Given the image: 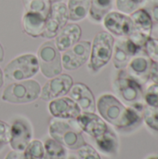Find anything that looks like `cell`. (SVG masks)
<instances>
[{"label": "cell", "mask_w": 158, "mask_h": 159, "mask_svg": "<svg viewBox=\"0 0 158 159\" xmlns=\"http://www.w3.org/2000/svg\"><path fill=\"white\" fill-rule=\"evenodd\" d=\"M144 0H116V7L118 11L125 14H131L142 7Z\"/></svg>", "instance_id": "29"}, {"label": "cell", "mask_w": 158, "mask_h": 159, "mask_svg": "<svg viewBox=\"0 0 158 159\" xmlns=\"http://www.w3.org/2000/svg\"><path fill=\"white\" fill-rule=\"evenodd\" d=\"M142 121H144L149 129L158 132V107L145 105L142 110Z\"/></svg>", "instance_id": "26"}, {"label": "cell", "mask_w": 158, "mask_h": 159, "mask_svg": "<svg viewBox=\"0 0 158 159\" xmlns=\"http://www.w3.org/2000/svg\"><path fill=\"white\" fill-rule=\"evenodd\" d=\"M115 45L114 36L105 31L100 32L94 37L90 50V61L88 68L93 73L99 72L108 64L112 59Z\"/></svg>", "instance_id": "2"}, {"label": "cell", "mask_w": 158, "mask_h": 159, "mask_svg": "<svg viewBox=\"0 0 158 159\" xmlns=\"http://www.w3.org/2000/svg\"><path fill=\"white\" fill-rule=\"evenodd\" d=\"M39 70L47 77L52 78L61 74L62 64L60 51L52 41L45 42L37 51Z\"/></svg>", "instance_id": "7"}, {"label": "cell", "mask_w": 158, "mask_h": 159, "mask_svg": "<svg viewBox=\"0 0 158 159\" xmlns=\"http://www.w3.org/2000/svg\"><path fill=\"white\" fill-rule=\"evenodd\" d=\"M90 0H69L68 13L69 20L78 21L83 20L88 13Z\"/></svg>", "instance_id": "23"}, {"label": "cell", "mask_w": 158, "mask_h": 159, "mask_svg": "<svg viewBox=\"0 0 158 159\" xmlns=\"http://www.w3.org/2000/svg\"><path fill=\"white\" fill-rule=\"evenodd\" d=\"M70 95L81 110L86 113H94L96 110L95 98L90 89L83 83L73 85Z\"/></svg>", "instance_id": "16"}, {"label": "cell", "mask_w": 158, "mask_h": 159, "mask_svg": "<svg viewBox=\"0 0 158 159\" xmlns=\"http://www.w3.org/2000/svg\"><path fill=\"white\" fill-rule=\"evenodd\" d=\"M69 20L68 7L63 2H56L51 5L50 11L46 19V26L43 37L53 38L67 24Z\"/></svg>", "instance_id": "8"}, {"label": "cell", "mask_w": 158, "mask_h": 159, "mask_svg": "<svg viewBox=\"0 0 158 159\" xmlns=\"http://www.w3.org/2000/svg\"><path fill=\"white\" fill-rule=\"evenodd\" d=\"M144 50L152 61L158 62V38L151 36L145 45Z\"/></svg>", "instance_id": "31"}, {"label": "cell", "mask_w": 158, "mask_h": 159, "mask_svg": "<svg viewBox=\"0 0 158 159\" xmlns=\"http://www.w3.org/2000/svg\"><path fill=\"white\" fill-rule=\"evenodd\" d=\"M73 85V78L69 75L61 74L45 84L41 89L40 97L44 101H52L68 94Z\"/></svg>", "instance_id": "11"}, {"label": "cell", "mask_w": 158, "mask_h": 159, "mask_svg": "<svg viewBox=\"0 0 158 159\" xmlns=\"http://www.w3.org/2000/svg\"><path fill=\"white\" fill-rule=\"evenodd\" d=\"M76 122L84 132L94 139L103 134L109 129L106 122L94 113L84 112L80 114L76 118Z\"/></svg>", "instance_id": "15"}, {"label": "cell", "mask_w": 158, "mask_h": 159, "mask_svg": "<svg viewBox=\"0 0 158 159\" xmlns=\"http://www.w3.org/2000/svg\"><path fill=\"white\" fill-rule=\"evenodd\" d=\"M45 156L44 159H66L65 147L55 140L47 139L44 144Z\"/></svg>", "instance_id": "24"}, {"label": "cell", "mask_w": 158, "mask_h": 159, "mask_svg": "<svg viewBox=\"0 0 158 159\" xmlns=\"http://www.w3.org/2000/svg\"><path fill=\"white\" fill-rule=\"evenodd\" d=\"M32 129L24 119H16L10 126L9 144L14 151H24L32 139Z\"/></svg>", "instance_id": "13"}, {"label": "cell", "mask_w": 158, "mask_h": 159, "mask_svg": "<svg viewBox=\"0 0 158 159\" xmlns=\"http://www.w3.org/2000/svg\"><path fill=\"white\" fill-rule=\"evenodd\" d=\"M133 23V30L142 34L147 37L152 36L154 22L148 13L142 7L129 14Z\"/></svg>", "instance_id": "19"}, {"label": "cell", "mask_w": 158, "mask_h": 159, "mask_svg": "<svg viewBox=\"0 0 158 159\" xmlns=\"http://www.w3.org/2000/svg\"><path fill=\"white\" fill-rule=\"evenodd\" d=\"M96 107L103 120L120 130H129L142 124L145 103L139 102L127 106L115 96L103 94L99 98Z\"/></svg>", "instance_id": "1"}, {"label": "cell", "mask_w": 158, "mask_h": 159, "mask_svg": "<svg viewBox=\"0 0 158 159\" xmlns=\"http://www.w3.org/2000/svg\"><path fill=\"white\" fill-rule=\"evenodd\" d=\"M156 157H157V159H158V154H156Z\"/></svg>", "instance_id": "41"}, {"label": "cell", "mask_w": 158, "mask_h": 159, "mask_svg": "<svg viewBox=\"0 0 158 159\" xmlns=\"http://www.w3.org/2000/svg\"><path fill=\"white\" fill-rule=\"evenodd\" d=\"M10 139V126L0 120V143L7 144Z\"/></svg>", "instance_id": "33"}, {"label": "cell", "mask_w": 158, "mask_h": 159, "mask_svg": "<svg viewBox=\"0 0 158 159\" xmlns=\"http://www.w3.org/2000/svg\"><path fill=\"white\" fill-rule=\"evenodd\" d=\"M48 110L52 116L61 119H76L81 114V109L70 98H57L50 102Z\"/></svg>", "instance_id": "14"}, {"label": "cell", "mask_w": 158, "mask_h": 159, "mask_svg": "<svg viewBox=\"0 0 158 159\" xmlns=\"http://www.w3.org/2000/svg\"><path fill=\"white\" fill-rule=\"evenodd\" d=\"M152 60L145 53L142 52L133 56L126 67L127 73L141 85L146 84L149 81Z\"/></svg>", "instance_id": "12"}, {"label": "cell", "mask_w": 158, "mask_h": 159, "mask_svg": "<svg viewBox=\"0 0 158 159\" xmlns=\"http://www.w3.org/2000/svg\"><path fill=\"white\" fill-rule=\"evenodd\" d=\"M149 80L152 81V83L158 84V62L152 61L151 64V70L149 75Z\"/></svg>", "instance_id": "34"}, {"label": "cell", "mask_w": 158, "mask_h": 159, "mask_svg": "<svg viewBox=\"0 0 158 159\" xmlns=\"http://www.w3.org/2000/svg\"><path fill=\"white\" fill-rule=\"evenodd\" d=\"M141 7L148 13L154 23L158 24V0H144Z\"/></svg>", "instance_id": "30"}, {"label": "cell", "mask_w": 158, "mask_h": 159, "mask_svg": "<svg viewBox=\"0 0 158 159\" xmlns=\"http://www.w3.org/2000/svg\"><path fill=\"white\" fill-rule=\"evenodd\" d=\"M112 58L115 69L117 70L126 69L130 59L132 58V55L130 54V52L129 51L126 46L124 37H120L118 40H116V42L115 41Z\"/></svg>", "instance_id": "21"}, {"label": "cell", "mask_w": 158, "mask_h": 159, "mask_svg": "<svg viewBox=\"0 0 158 159\" xmlns=\"http://www.w3.org/2000/svg\"><path fill=\"white\" fill-rule=\"evenodd\" d=\"M48 131L53 140L71 150H78L86 143L81 131L64 121L52 120Z\"/></svg>", "instance_id": "5"}, {"label": "cell", "mask_w": 158, "mask_h": 159, "mask_svg": "<svg viewBox=\"0 0 158 159\" xmlns=\"http://www.w3.org/2000/svg\"><path fill=\"white\" fill-rule=\"evenodd\" d=\"M81 28L78 24H66L56 36V47L59 51H65L75 45L81 37Z\"/></svg>", "instance_id": "17"}, {"label": "cell", "mask_w": 158, "mask_h": 159, "mask_svg": "<svg viewBox=\"0 0 158 159\" xmlns=\"http://www.w3.org/2000/svg\"><path fill=\"white\" fill-rule=\"evenodd\" d=\"M114 89L117 96L129 105L143 102V88L139 82L132 78L126 69L119 70L114 81Z\"/></svg>", "instance_id": "6"}, {"label": "cell", "mask_w": 158, "mask_h": 159, "mask_svg": "<svg viewBox=\"0 0 158 159\" xmlns=\"http://www.w3.org/2000/svg\"><path fill=\"white\" fill-rule=\"evenodd\" d=\"M4 48H3V47H2V45L0 44V61H3V60H4Z\"/></svg>", "instance_id": "36"}, {"label": "cell", "mask_w": 158, "mask_h": 159, "mask_svg": "<svg viewBox=\"0 0 158 159\" xmlns=\"http://www.w3.org/2000/svg\"><path fill=\"white\" fill-rule=\"evenodd\" d=\"M78 158L79 159H102L98 152L89 144L85 143L82 147L78 149Z\"/></svg>", "instance_id": "32"}, {"label": "cell", "mask_w": 158, "mask_h": 159, "mask_svg": "<svg viewBox=\"0 0 158 159\" xmlns=\"http://www.w3.org/2000/svg\"><path fill=\"white\" fill-rule=\"evenodd\" d=\"M4 146H5V144H4V143H0V150H1Z\"/></svg>", "instance_id": "39"}, {"label": "cell", "mask_w": 158, "mask_h": 159, "mask_svg": "<svg viewBox=\"0 0 158 159\" xmlns=\"http://www.w3.org/2000/svg\"><path fill=\"white\" fill-rule=\"evenodd\" d=\"M91 43L89 41H78L72 48H68L61 57L62 67L73 71L83 66L90 57Z\"/></svg>", "instance_id": "9"}, {"label": "cell", "mask_w": 158, "mask_h": 159, "mask_svg": "<svg viewBox=\"0 0 158 159\" xmlns=\"http://www.w3.org/2000/svg\"><path fill=\"white\" fill-rule=\"evenodd\" d=\"M105 29L112 35L118 37L129 36L133 31L130 16L120 11H110L102 20Z\"/></svg>", "instance_id": "10"}, {"label": "cell", "mask_w": 158, "mask_h": 159, "mask_svg": "<svg viewBox=\"0 0 158 159\" xmlns=\"http://www.w3.org/2000/svg\"><path fill=\"white\" fill-rule=\"evenodd\" d=\"M98 149L104 155L109 157L116 156L118 152V139L114 131L108 129L103 134L95 138Z\"/></svg>", "instance_id": "20"}, {"label": "cell", "mask_w": 158, "mask_h": 159, "mask_svg": "<svg viewBox=\"0 0 158 159\" xmlns=\"http://www.w3.org/2000/svg\"><path fill=\"white\" fill-rule=\"evenodd\" d=\"M5 159H26L24 155L20 151H11L9 152Z\"/></svg>", "instance_id": "35"}, {"label": "cell", "mask_w": 158, "mask_h": 159, "mask_svg": "<svg viewBox=\"0 0 158 159\" xmlns=\"http://www.w3.org/2000/svg\"><path fill=\"white\" fill-rule=\"evenodd\" d=\"M147 159H157V157H156V155H154V156H150V157H149Z\"/></svg>", "instance_id": "38"}, {"label": "cell", "mask_w": 158, "mask_h": 159, "mask_svg": "<svg viewBox=\"0 0 158 159\" xmlns=\"http://www.w3.org/2000/svg\"><path fill=\"white\" fill-rule=\"evenodd\" d=\"M68 159H76V158H75V157H71L70 158H68Z\"/></svg>", "instance_id": "40"}, {"label": "cell", "mask_w": 158, "mask_h": 159, "mask_svg": "<svg viewBox=\"0 0 158 159\" xmlns=\"http://www.w3.org/2000/svg\"><path fill=\"white\" fill-rule=\"evenodd\" d=\"M23 155L26 159H44L45 148L43 143L38 140L30 142L24 149Z\"/></svg>", "instance_id": "27"}, {"label": "cell", "mask_w": 158, "mask_h": 159, "mask_svg": "<svg viewBox=\"0 0 158 159\" xmlns=\"http://www.w3.org/2000/svg\"><path fill=\"white\" fill-rule=\"evenodd\" d=\"M142 100L147 106L158 107V84L152 83L144 89Z\"/></svg>", "instance_id": "28"}, {"label": "cell", "mask_w": 158, "mask_h": 159, "mask_svg": "<svg viewBox=\"0 0 158 159\" xmlns=\"http://www.w3.org/2000/svg\"><path fill=\"white\" fill-rule=\"evenodd\" d=\"M114 0H90L89 17L96 22H101L105 15L109 13L113 7Z\"/></svg>", "instance_id": "22"}, {"label": "cell", "mask_w": 158, "mask_h": 159, "mask_svg": "<svg viewBox=\"0 0 158 159\" xmlns=\"http://www.w3.org/2000/svg\"><path fill=\"white\" fill-rule=\"evenodd\" d=\"M39 71L37 57L33 54H24L13 59L4 70L7 79L22 81L35 75Z\"/></svg>", "instance_id": "4"}, {"label": "cell", "mask_w": 158, "mask_h": 159, "mask_svg": "<svg viewBox=\"0 0 158 159\" xmlns=\"http://www.w3.org/2000/svg\"><path fill=\"white\" fill-rule=\"evenodd\" d=\"M3 84H4V75H3V73L0 69V89L3 86Z\"/></svg>", "instance_id": "37"}, {"label": "cell", "mask_w": 158, "mask_h": 159, "mask_svg": "<svg viewBox=\"0 0 158 159\" xmlns=\"http://www.w3.org/2000/svg\"><path fill=\"white\" fill-rule=\"evenodd\" d=\"M26 11L35 12L47 19L50 8L51 0H22Z\"/></svg>", "instance_id": "25"}, {"label": "cell", "mask_w": 158, "mask_h": 159, "mask_svg": "<svg viewBox=\"0 0 158 159\" xmlns=\"http://www.w3.org/2000/svg\"><path fill=\"white\" fill-rule=\"evenodd\" d=\"M22 25L24 32L30 36H42L46 26V18L38 13L27 11L23 16Z\"/></svg>", "instance_id": "18"}, {"label": "cell", "mask_w": 158, "mask_h": 159, "mask_svg": "<svg viewBox=\"0 0 158 159\" xmlns=\"http://www.w3.org/2000/svg\"><path fill=\"white\" fill-rule=\"evenodd\" d=\"M41 93V88L35 80H22L8 85L3 91L2 100L10 103H28L35 101Z\"/></svg>", "instance_id": "3"}]
</instances>
